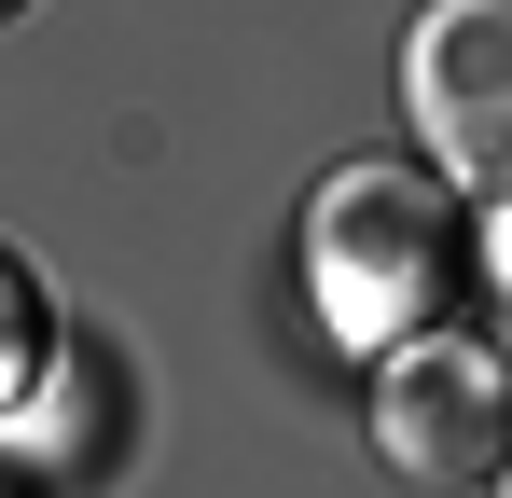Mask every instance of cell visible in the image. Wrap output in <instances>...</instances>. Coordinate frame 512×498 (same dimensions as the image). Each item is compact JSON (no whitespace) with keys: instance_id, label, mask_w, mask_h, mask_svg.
Segmentation results:
<instances>
[{"instance_id":"obj_6","label":"cell","mask_w":512,"mask_h":498,"mask_svg":"<svg viewBox=\"0 0 512 498\" xmlns=\"http://www.w3.org/2000/svg\"><path fill=\"white\" fill-rule=\"evenodd\" d=\"M499 485H512V457H499Z\"/></svg>"},{"instance_id":"obj_1","label":"cell","mask_w":512,"mask_h":498,"mask_svg":"<svg viewBox=\"0 0 512 498\" xmlns=\"http://www.w3.org/2000/svg\"><path fill=\"white\" fill-rule=\"evenodd\" d=\"M305 291H319L333 346H360V360H388L402 332H429L443 291H457V208H443V180H416V166H333L319 208H305Z\"/></svg>"},{"instance_id":"obj_4","label":"cell","mask_w":512,"mask_h":498,"mask_svg":"<svg viewBox=\"0 0 512 498\" xmlns=\"http://www.w3.org/2000/svg\"><path fill=\"white\" fill-rule=\"evenodd\" d=\"M42 346H56V319H42V277H28V263L0 249V402H14V388L42 374Z\"/></svg>"},{"instance_id":"obj_2","label":"cell","mask_w":512,"mask_h":498,"mask_svg":"<svg viewBox=\"0 0 512 498\" xmlns=\"http://www.w3.org/2000/svg\"><path fill=\"white\" fill-rule=\"evenodd\" d=\"M374 443H388V471H416V485H471V471H499L512 457V346L485 332H402L388 360H374Z\"/></svg>"},{"instance_id":"obj_3","label":"cell","mask_w":512,"mask_h":498,"mask_svg":"<svg viewBox=\"0 0 512 498\" xmlns=\"http://www.w3.org/2000/svg\"><path fill=\"white\" fill-rule=\"evenodd\" d=\"M402 125L457 194L512 208V0H429L402 42Z\"/></svg>"},{"instance_id":"obj_5","label":"cell","mask_w":512,"mask_h":498,"mask_svg":"<svg viewBox=\"0 0 512 498\" xmlns=\"http://www.w3.org/2000/svg\"><path fill=\"white\" fill-rule=\"evenodd\" d=\"M14 14H28V0H0V28H14Z\"/></svg>"}]
</instances>
